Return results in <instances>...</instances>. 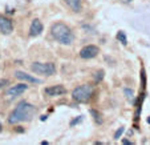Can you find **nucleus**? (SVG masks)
Listing matches in <instances>:
<instances>
[{
    "instance_id": "f257e3e1",
    "label": "nucleus",
    "mask_w": 150,
    "mask_h": 145,
    "mask_svg": "<svg viewBox=\"0 0 150 145\" xmlns=\"http://www.w3.org/2000/svg\"><path fill=\"white\" fill-rule=\"evenodd\" d=\"M35 113H36V108L32 104H29L27 101H21L8 116V124L13 125V124H17L21 121H28L35 116Z\"/></svg>"
},
{
    "instance_id": "f03ea898",
    "label": "nucleus",
    "mask_w": 150,
    "mask_h": 145,
    "mask_svg": "<svg viewBox=\"0 0 150 145\" xmlns=\"http://www.w3.org/2000/svg\"><path fill=\"white\" fill-rule=\"evenodd\" d=\"M51 35L56 41L64 45H71L74 40V35L72 29L64 23H55L51 28Z\"/></svg>"
},
{
    "instance_id": "7ed1b4c3",
    "label": "nucleus",
    "mask_w": 150,
    "mask_h": 145,
    "mask_svg": "<svg viewBox=\"0 0 150 145\" xmlns=\"http://www.w3.org/2000/svg\"><path fill=\"white\" fill-rule=\"evenodd\" d=\"M93 95V87L89 84H84L73 89L72 97L77 102H87Z\"/></svg>"
},
{
    "instance_id": "20e7f679",
    "label": "nucleus",
    "mask_w": 150,
    "mask_h": 145,
    "mask_svg": "<svg viewBox=\"0 0 150 145\" xmlns=\"http://www.w3.org/2000/svg\"><path fill=\"white\" fill-rule=\"evenodd\" d=\"M32 72L37 75H44V76H51L56 73V65L53 63H32L31 65Z\"/></svg>"
},
{
    "instance_id": "39448f33",
    "label": "nucleus",
    "mask_w": 150,
    "mask_h": 145,
    "mask_svg": "<svg viewBox=\"0 0 150 145\" xmlns=\"http://www.w3.org/2000/svg\"><path fill=\"white\" fill-rule=\"evenodd\" d=\"M27 89H28V85L27 84H16V85H12L11 88H8L6 96L8 99H15V97L20 96V95H23Z\"/></svg>"
},
{
    "instance_id": "423d86ee",
    "label": "nucleus",
    "mask_w": 150,
    "mask_h": 145,
    "mask_svg": "<svg viewBox=\"0 0 150 145\" xmlns=\"http://www.w3.org/2000/svg\"><path fill=\"white\" fill-rule=\"evenodd\" d=\"M100 53V49L97 45H87L80 51V57L81 59H93Z\"/></svg>"
},
{
    "instance_id": "0eeeda50",
    "label": "nucleus",
    "mask_w": 150,
    "mask_h": 145,
    "mask_svg": "<svg viewBox=\"0 0 150 145\" xmlns=\"http://www.w3.org/2000/svg\"><path fill=\"white\" fill-rule=\"evenodd\" d=\"M13 31V23L3 15H0V32L3 35H9Z\"/></svg>"
},
{
    "instance_id": "6e6552de",
    "label": "nucleus",
    "mask_w": 150,
    "mask_h": 145,
    "mask_svg": "<svg viewBox=\"0 0 150 145\" xmlns=\"http://www.w3.org/2000/svg\"><path fill=\"white\" fill-rule=\"evenodd\" d=\"M15 77L19 79V80L27 81V82H29V84H41V82H42L40 79H36V77H33V76H31V75H28L25 72H21V71L15 72Z\"/></svg>"
},
{
    "instance_id": "1a4fd4ad",
    "label": "nucleus",
    "mask_w": 150,
    "mask_h": 145,
    "mask_svg": "<svg viewBox=\"0 0 150 145\" xmlns=\"http://www.w3.org/2000/svg\"><path fill=\"white\" fill-rule=\"evenodd\" d=\"M42 29H44V25H42V23L40 22L39 19H33L32 23H31V28H29V35L31 36H39Z\"/></svg>"
},
{
    "instance_id": "9d476101",
    "label": "nucleus",
    "mask_w": 150,
    "mask_h": 145,
    "mask_svg": "<svg viewBox=\"0 0 150 145\" xmlns=\"http://www.w3.org/2000/svg\"><path fill=\"white\" fill-rule=\"evenodd\" d=\"M67 92V89L64 88L62 85H52V87H48L45 88V95L47 96H51V97H55V96H61Z\"/></svg>"
},
{
    "instance_id": "9b49d317",
    "label": "nucleus",
    "mask_w": 150,
    "mask_h": 145,
    "mask_svg": "<svg viewBox=\"0 0 150 145\" xmlns=\"http://www.w3.org/2000/svg\"><path fill=\"white\" fill-rule=\"evenodd\" d=\"M65 4L73 11V12H80L81 11V0H64Z\"/></svg>"
},
{
    "instance_id": "f8f14e48",
    "label": "nucleus",
    "mask_w": 150,
    "mask_h": 145,
    "mask_svg": "<svg viewBox=\"0 0 150 145\" xmlns=\"http://www.w3.org/2000/svg\"><path fill=\"white\" fill-rule=\"evenodd\" d=\"M117 40L120 41V43H122L124 45L127 44V39H126V35H125L124 31H118V33H117Z\"/></svg>"
},
{
    "instance_id": "ddd939ff",
    "label": "nucleus",
    "mask_w": 150,
    "mask_h": 145,
    "mask_svg": "<svg viewBox=\"0 0 150 145\" xmlns=\"http://www.w3.org/2000/svg\"><path fill=\"white\" fill-rule=\"evenodd\" d=\"M90 113H92V116H93V118H94V121H96L97 124H102V117H101V115H100L97 111L90 109Z\"/></svg>"
},
{
    "instance_id": "4468645a",
    "label": "nucleus",
    "mask_w": 150,
    "mask_h": 145,
    "mask_svg": "<svg viewBox=\"0 0 150 145\" xmlns=\"http://www.w3.org/2000/svg\"><path fill=\"white\" fill-rule=\"evenodd\" d=\"M104 75H105V73H104V71H102V69L97 71V72L94 73V80H96L97 82H98V81H101V80L104 79Z\"/></svg>"
},
{
    "instance_id": "2eb2a0df",
    "label": "nucleus",
    "mask_w": 150,
    "mask_h": 145,
    "mask_svg": "<svg viewBox=\"0 0 150 145\" xmlns=\"http://www.w3.org/2000/svg\"><path fill=\"white\" fill-rule=\"evenodd\" d=\"M125 132V128L124 127H121V128H118L117 131H116V133H114V140H118L121 136H122V133Z\"/></svg>"
},
{
    "instance_id": "dca6fc26",
    "label": "nucleus",
    "mask_w": 150,
    "mask_h": 145,
    "mask_svg": "<svg viewBox=\"0 0 150 145\" xmlns=\"http://www.w3.org/2000/svg\"><path fill=\"white\" fill-rule=\"evenodd\" d=\"M124 93H125V96H126L127 99H133V97H134L133 91H132V89H129V88H125V89H124Z\"/></svg>"
},
{
    "instance_id": "f3484780",
    "label": "nucleus",
    "mask_w": 150,
    "mask_h": 145,
    "mask_svg": "<svg viewBox=\"0 0 150 145\" xmlns=\"http://www.w3.org/2000/svg\"><path fill=\"white\" fill-rule=\"evenodd\" d=\"M82 121V116H78V117H76L74 120H72L71 121V127H74V125H77L78 122H81Z\"/></svg>"
},
{
    "instance_id": "a211bd4d",
    "label": "nucleus",
    "mask_w": 150,
    "mask_h": 145,
    "mask_svg": "<svg viewBox=\"0 0 150 145\" xmlns=\"http://www.w3.org/2000/svg\"><path fill=\"white\" fill-rule=\"evenodd\" d=\"M141 79H142V87L145 88V85H146V76H145V69L143 68L141 71Z\"/></svg>"
},
{
    "instance_id": "6ab92c4d",
    "label": "nucleus",
    "mask_w": 150,
    "mask_h": 145,
    "mask_svg": "<svg viewBox=\"0 0 150 145\" xmlns=\"http://www.w3.org/2000/svg\"><path fill=\"white\" fill-rule=\"evenodd\" d=\"M122 144H126V145H129V144H132L129 140H122Z\"/></svg>"
},
{
    "instance_id": "aec40b11",
    "label": "nucleus",
    "mask_w": 150,
    "mask_h": 145,
    "mask_svg": "<svg viewBox=\"0 0 150 145\" xmlns=\"http://www.w3.org/2000/svg\"><path fill=\"white\" fill-rule=\"evenodd\" d=\"M146 121H147V124H150V116L147 117V120H146Z\"/></svg>"
}]
</instances>
